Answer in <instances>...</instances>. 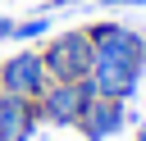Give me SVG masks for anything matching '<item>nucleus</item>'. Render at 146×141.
I'll use <instances>...</instances> for the list:
<instances>
[{
  "instance_id": "1",
  "label": "nucleus",
  "mask_w": 146,
  "mask_h": 141,
  "mask_svg": "<svg viewBox=\"0 0 146 141\" xmlns=\"http://www.w3.org/2000/svg\"><path fill=\"white\" fill-rule=\"evenodd\" d=\"M87 41H91V50H96V64H91V86H96V96L132 100V96H137V82H141V68H146V36L132 32L128 23L100 18V23L87 27Z\"/></svg>"
},
{
  "instance_id": "2",
  "label": "nucleus",
  "mask_w": 146,
  "mask_h": 141,
  "mask_svg": "<svg viewBox=\"0 0 146 141\" xmlns=\"http://www.w3.org/2000/svg\"><path fill=\"white\" fill-rule=\"evenodd\" d=\"M41 59H46L50 82H82V77H91L96 50H91V41H87V27L55 32V36L41 45Z\"/></svg>"
},
{
  "instance_id": "3",
  "label": "nucleus",
  "mask_w": 146,
  "mask_h": 141,
  "mask_svg": "<svg viewBox=\"0 0 146 141\" xmlns=\"http://www.w3.org/2000/svg\"><path fill=\"white\" fill-rule=\"evenodd\" d=\"M96 96L91 77L82 82H50L41 96H36V109H41V123H55V127H78L87 100Z\"/></svg>"
},
{
  "instance_id": "4",
  "label": "nucleus",
  "mask_w": 146,
  "mask_h": 141,
  "mask_svg": "<svg viewBox=\"0 0 146 141\" xmlns=\"http://www.w3.org/2000/svg\"><path fill=\"white\" fill-rule=\"evenodd\" d=\"M46 86H50V73H46L41 50H18V55L0 59V91L23 96V100H36Z\"/></svg>"
},
{
  "instance_id": "5",
  "label": "nucleus",
  "mask_w": 146,
  "mask_h": 141,
  "mask_svg": "<svg viewBox=\"0 0 146 141\" xmlns=\"http://www.w3.org/2000/svg\"><path fill=\"white\" fill-rule=\"evenodd\" d=\"M128 100H114V96H91L87 100V109H82V118H78V132L87 136V141H110V136H119L123 127H128Z\"/></svg>"
},
{
  "instance_id": "6",
  "label": "nucleus",
  "mask_w": 146,
  "mask_h": 141,
  "mask_svg": "<svg viewBox=\"0 0 146 141\" xmlns=\"http://www.w3.org/2000/svg\"><path fill=\"white\" fill-rule=\"evenodd\" d=\"M32 132H41L36 100H23V96L0 91V141H27Z\"/></svg>"
},
{
  "instance_id": "7",
  "label": "nucleus",
  "mask_w": 146,
  "mask_h": 141,
  "mask_svg": "<svg viewBox=\"0 0 146 141\" xmlns=\"http://www.w3.org/2000/svg\"><path fill=\"white\" fill-rule=\"evenodd\" d=\"M41 36H50V18L46 14H32V18H14V32H9V41H41Z\"/></svg>"
},
{
  "instance_id": "8",
  "label": "nucleus",
  "mask_w": 146,
  "mask_h": 141,
  "mask_svg": "<svg viewBox=\"0 0 146 141\" xmlns=\"http://www.w3.org/2000/svg\"><path fill=\"white\" fill-rule=\"evenodd\" d=\"M105 9H146V0H96Z\"/></svg>"
},
{
  "instance_id": "9",
  "label": "nucleus",
  "mask_w": 146,
  "mask_h": 141,
  "mask_svg": "<svg viewBox=\"0 0 146 141\" xmlns=\"http://www.w3.org/2000/svg\"><path fill=\"white\" fill-rule=\"evenodd\" d=\"M9 32H14V18H9V14H0V41H9Z\"/></svg>"
},
{
  "instance_id": "10",
  "label": "nucleus",
  "mask_w": 146,
  "mask_h": 141,
  "mask_svg": "<svg viewBox=\"0 0 146 141\" xmlns=\"http://www.w3.org/2000/svg\"><path fill=\"white\" fill-rule=\"evenodd\" d=\"M132 141H146V127H141V132H137V136H132Z\"/></svg>"
}]
</instances>
